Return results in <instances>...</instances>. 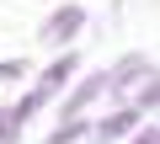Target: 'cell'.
Masks as SVG:
<instances>
[{"mask_svg":"<svg viewBox=\"0 0 160 144\" xmlns=\"http://www.w3.org/2000/svg\"><path fill=\"white\" fill-rule=\"evenodd\" d=\"M107 86H112V91H133V96H139L144 86H155V64H149L144 53H128L123 64H112V69H107Z\"/></svg>","mask_w":160,"mask_h":144,"instance_id":"1","label":"cell"},{"mask_svg":"<svg viewBox=\"0 0 160 144\" xmlns=\"http://www.w3.org/2000/svg\"><path fill=\"white\" fill-rule=\"evenodd\" d=\"M80 22H86V11H80V6H64V11H53V16L43 22V43H59V37L80 32Z\"/></svg>","mask_w":160,"mask_h":144,"instance_id":"2","label":"cell"},{"mask_svg":"<svg viewBox=\"0 0 160 144\" xmlns=\"http://www.w3.org/2000/svg\"><path fill=\"white\" fill-rule=\"evenodd\" d=\"M69 75H75V59H69V53H64V59H59V64H53V69H48V75H43V80H38V91H32V102H38V107H43V102H48V96H53V91H59V86H64V80H69Z\"/></svg>","mask_w":160,"mask_h":144,"instance_id":"3","label":"cell"},{"mask_svg":"<svg viewBox=\"0 0 160 144\" xmlns=\"http://www.w3.org/2000/svg\"><path fill=\"white\" fill-rule=\"evenodd\" d=\"M133 123H139L133 112H118V117H102V123H96V139H123V133H128Z\"/></svg>","mask_w":160,"mask_h":144,"instance_id":"4","label":"cell"},{"mask_svg":"<svg viewBox=\"0 0 160 144\" xmlns=\"http://www.w3.org/2000/svg\"><path fill=\"white\" fill-rule=\"evenodd\" d=\"M96 91H107V69H102V75H91V80H86V86H80V91H75V96H69V112H80V107H86V102H91V96H96Z\"/></svg>","mask_w":160,"mask_h":144,"instance_id":"5","label":"cell"},{"mask_svg":"<svg viewBox=\"0 0 160 144\" xmlns=\"http://www.w3.org/2000/svg\"><path fill=\"white\" fill-rule=\"evenodd\" d=\"M80 133H86V123H64V128L48 133V144H69V139H80Z\"/></svg>","mask_w":160,"mask_h":144,"instance_id":"6","label":"cell"},{"mask_svg":"<svg viewBox=\"0 0 160 144\" xmlns=\"http://www.w3.org/2000/svg\"><path fill=\"white\" fill-rule=\"evenodd\" d=\"M133 144H155V133H149V128H144V133H139V139H133Z\"/></svg>","mask_w":160,"mask_h":144,"instance_id":"7","label":"cell"}]
</instances>
